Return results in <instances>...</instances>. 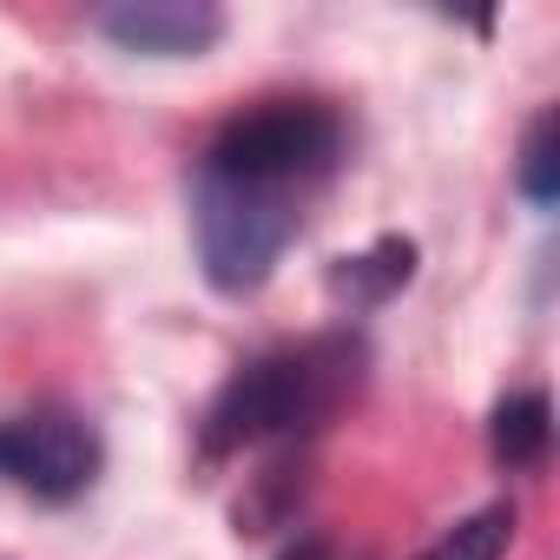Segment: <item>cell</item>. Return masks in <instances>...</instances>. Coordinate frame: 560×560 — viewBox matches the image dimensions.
Wrapping results in <instances>:
<instances>
[{
	"mask_svg": "<svg viewBox=\"0 0 560 560\" xmlns=\"http://www.w3.org/2000/svg\"><path fill=\"white\" fill-rule=\"evenodd\" d=\"M514 185H521V198H534V205H553V198H560V119H553V113H540V119L527 126Z\"/></svg>",
	"mask_w": 560,
	"mask_h": 560,
	"instance_id": "obj_9",
	"label": "cell"
},
{
	"mask_svg": "<svg viewBox=\"0 0 560 560\" xmlns=\"http://www.w3.org/2000/svg\"><path fill=\"white\" fill-rule=\"evenodd\" d=\"M409 277H416V244L409 237H383V244L330 264V298H343L350 311H370V304H389Z\"/></svg>",
	"mask_w": 560,
	"mask_h": 560,
	"instance_id": "obj_7",
	"label": "cell"
},
{
	"mask_svg": "<svg viewBox=\"0 0 560 560\" xmlns=\"http://www.w3.org/2000/svg\"><path fill=\"white\" fill-rule=\"evenodd\" d=\"M363 350L350 337H311L291 350L250 357L205 409V455H237L250 442H277V435H304L317 429L350 389H357Z\"/></svg>",
	"mask_w": 560,
	"mask_h": 560,
	"instance_id": "obj_1",
	"label": "cell"
},
{
	"mask_svg": "<svg viewBox=\"0 0 560 560\" xmlns=\"http://www.w3.org/2000/svg\"><path fill=\"white\" fill-rule=\"evenodd\" d=\"M191 237H198L205 284L224 291V298H250V291L270 284L277 257L298 237V205L284 191H250V185H224V178L198 172Z\"/></svg>",
	"mask_w": 560,
	"mask_h": 560,
	"instance_id": "obj_3",
	"label": "cell"
},
{
	"mask_svg": "<svg viewBox=\"0 0 560 560\" xmlns=\"http://www.w3.org/2000/svg\"><path fill=\"white\" fill-rule=\"evenodd\" d=\"M93 27L126 54L185 60V54H205L224 34V14L205 8V0H126V8H100Z\"/></svg>",
	"mask_w": 560,
	"mask_h": 560,
	"instance_id": "obj_5",
	"label": "cell"
},
{
	"mask_svg": "<svg viewBox=\"0 0 560 560\" xmlns=\"http://www.w3.org/2000/svg\"><path fill=\"white\" fill-rule=\"evenodd\" d=\"M547 448H553V402H547L540 389L501 396L494 416H488V455H494L508 475H527V468L547 462Z\"/></svg>",
	"mask_w": 560,
	"mask_h": 560,
	"instance_id": "obj_6",
	"label": "cell"
},
{
	"mask_svg": "<svg viewBox=\"0 0 560 560\" xmlns=\"http://www.w3.org/2000/svg\"><path fill=\"white\" fill-rule=\"evenodd\" d=\"M0 481L27 488L47 508L80 501L100 481V429L80 409H60V402L0 422Z\"/></svg>",
	"mask_w": 560,
	"mask_h": 560,
	"instance_id": "obj_4",
	"label": "cell"
},
{
	"mask_svg": "<svg viewBox=\"0 0 560 560\" xmlns=\"http://www.w3.org/2000/svg\"><path fill=\"white\" fill-rule=\"evenodd\" d=\"M508 540H514V508H508V501H494V508L468 514L462 527H448L422 560H501V553H508Z\"/></svg>",
	"mask_w": 560,
	"mask_h": 560,
	"instance_id": "obj_8",
	"label": "cell"
},
{
	"mask_svg": "<svg viewBox=\"0 0 560 560\" xmlns=\"http://www.w3.org/2000/svg\"><path fill=\"white\" fill-rule=\"evenodd\" d=\"M343 152V119L317 100H277L264 113L231 119L211 152H205V178L224 185H250V191H298L317 185Z\"/></svg>",
	"mask_w": 560,
	"mask_h": 560,
	"instance_id": "obj_2",
	"label": "cell"
},
{
	"mask_svg": "<svg viewBox=\"0 0 560 560\" xmlns=\"http://www.w3.org/2000/svg\"><path fill=\"white\" fill-rule=\"evenodd\" d=\"M277 560H337V553H330V540H324V534H304V540H291Z\"/></svg>",
	"mask_w": 560,
	"mask_h": 560,
	"instance_id": "obj_10",
	"label": "cell"
}]
</instances>
